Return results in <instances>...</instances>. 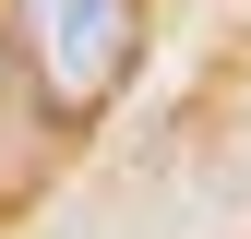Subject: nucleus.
I'll return each instance as SVG.
<instances>
[{
	"mask_svg": "<svg viewBox=\"0 0 251 239\" xmlns=\"http://www.w3.org/2000/svg\"><path fill=\"white\" fill-rule=\"evenodd\" d=\"M132 48H144V0H12V60L60 120H96L132 84Z\"/></svg>",
	"mask_w": 251,
	"mask_h": 239,
	"instance_id": "1",
	"label": "nucleus"
}]
</instances>
